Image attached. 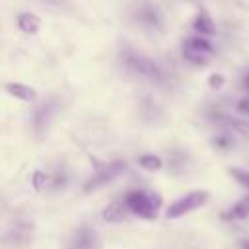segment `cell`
<instances>
[{"mask_svg":"<svg viewBox=\"0 0 249 249\" xmlns=\"http://www.w3.org/2000/svg\"><path fill=\"white\" fill-rule=\"evenodd\" d=\"M224 220L228 222H237V220H245L249 218V195L241 196L239 200H235L224 214H222Z\"/></svg>","mask_w":249,"mask_h":249,"instance_id":"8","label":"cell"},{"mask_svg":"<svg viewBox=\"0 0 249 249\" xmlns=\"http://www.w3.org/2000/svg\"><path fill=\"white\" fill-rule=\"evenodd\" d=\"M214 144L220 146V148H228L230 146V140L226 136H218V138H214Z\"/></svg>","mask_w":249,"mask_h":249,"instance_id":"20","label":"cell"},{"mask_svg":"<svg viewBox=\"0 0 249 249\" xmlns=\"http://www.w3.org/2000/svg\"><path fill=\"white\" fill-rule=\"evenodd\" d=\"M193 29L196 31V35L200 37H208V35H214L216 33V27H214V21L210 19V16L206 12H200L195 21H193Z\"/></svg>","mask_w":249,"mask_h":249,"instance_id":"11","label":"cell"},{"mask_svg":"<svg viewBox=\"0 0 249 249\" xmlns=\"http://www.w3.org/2000/svg\"><path fill=\"white\" fill-rule=\"evenodd\" d=\"M49 185V175L45 173V171H35L33 173V187L37 189V191H41L43 187H47Z\"/></svg>","mask_w":249,"mask_h":249,"instance_id":"17","label":"cell"},{"mask_svg":"<svg viewBox=\"0 0 249 249\" xmlns=\"http://www.w3.org/2000/svg\"><path fill=\"white\" fill-rule=\"evenodd\" d=\"M126 214H128V210H126L124 202L123 200H115L103 210V220L111 222V224H119V222H123L126 218Z\"/></svg>","mask_w":249,"mask_h":249,"instance_id":"10","label":"cell"},{"mask_svg":"<svg viewBox=\"0 0 249 249\" xmlns=\"http://www.w3.org/2000/svg\"><path fill=\"white\" fill-rule=\"evenodd\" d=\"M237 109H239V113H243V115H249V95L237 101Z\"/></svg>","mask_w":249,"mask_h":249,"instance_id":"18","label":"cell"},{"mask_svg":"<svg viewBox=\"0 0 249 249\" xmlns=\"http://www.w3.org/2000/svg\"><path fill=\"white\" fill-rule=\"evenodd\" d=\"M123 62H124V66H126L128 70H132L134 74H140V76H144V78L158 80V82L163 80L161 68H160L152 58H148V56H144V54H140V53H136V51H132V49H126V51L123 53Z\"/></svg>","mask_w":249,"mask_h":249,"instance_id":"2","label":"cell"},{"mask_svg":"<svg viewBox=\"0 0 249 249\" xmlns=\"http://www.w3.org/2000/svg\"><path fill=\"white\" fill-rule=\"evenodd\" d=\"M124 171H126V161H123V160L111 161V163L103 165L99 171H95L93 177L88 179V183L84 185V191H86V193H91V191H95V189H99V187H103V185L115 181V179H117L119 175H123Z\"/></svg>","mask_w":249,"mask_h":249,"instance_id":"5","label":"cell"},{"mask_svg":"<svg viewBox=\"0 0 249 249\" xmlns=\"http://www.w3.org/2000/svg\"><path fill=\"white\" fill-rule=\"evenodd\" d=\"M6 91H8L12 97L21 99V101H33V99H35V89L29 88V86H23V84L12 82V84L6 86Z\"/></svg>","mask_w":249,"mask_h":249,"instance_id":"13","label":"cell"},{"mask_svg":"<svg viewBox=\"0 0 249 249\" xmlns=\"http://www.w3.org/2000/svg\"><path fill=\"white\" fill-rule=\"evenodd\" d=\"M138 165H140L142 169H146V171H158V169H161L163 161H161V158L156 156V154H144V156L138 158Z\"/></svg>","mask_w":249,"mask_h":249,"instance_id":"14","label":"cell"},{"mask_svg":"<svg viewBox=\"0 0 249 249\" xmlns=\"http://www.w3.org/2000/svg\"><path fill=\"white\" fill-rule=\"evenodd\" d=\"M224 84V78L220 76V74H214V76H210V86L212 88H220Z\"/></svg>","mask_w":249,"mask_h":249,"instance_id":"19","label":"cell"},{"mask_svg":"<svg viewBox=\"0 0 249 249\" xmlns=\"http://www.w3.org/2000/svg\"><path fill=\"white\" fill-rule=\"evenodd\" d=\"M230 175H231L239 185H243V187L249 191V169H243V167H230Z\"/></svg>","mask_w":249,"mask_h":249,"instance_id":"16","label":"cell"},{"mask_svg":"<svg viewBox=\"0 0 249 249\" xmlns=\"http://www.w3.org/2000/svg\"><path fill=\"white\" fill-rule=\"evenodd\" d=\"M66 183H68V173H66L64 169H56V171H54V175H53V177H49V185H51L54 191L64 189V187H66Z\"/></svg>","mask_w":249,"mask_h":249,"instance_id":"15","label":"cell"},{"mask_svg":"<svg viewBox=\"0 0 249 249\" xmlns=\"http://www.w3.org/2000/svg\"><path fill=\"white\" fill-rule=\"evenodd\" d=\"M54 113H56V101H54V99L43 101V103L33 111V128H35V132H37L39 136L47 130V126H49V123H51V119H53Z\"/></svg>","mask_w":249,"mask_h":249,"instance_id":"6","label":"cell"},{"mask_svg":"<svg viewBox=\"0 0 249 249\" xmlns=\"http://www.w3.org/2000/svg\"><path fill=\"white\" fill-rule=\"evenodd\" d=\"M72 249H95V233L91 231V228L82 226L72 241Z\"/></svg>","mask_w":249,"mask_h":249,"instance_id":"9","label":"cell"},{"mask_svg":"<svg viewBox=\"0 0 249 249\" xmlns=\"http://www.w3.org/2000/svg\"><path fill=\"white\" fill-rule=\"evenodd\" d=\"M212 53H214V45L208 41V37L193 35L183 45V56H185V60L191 62V64H196V66H204L208 62V56Z\"/></svg>","mask_w":249,"mask_h":249,"instance_id":"4","label":"cell"},{"mask_svg":"<svg viewBox=\"0 0 249 249\" xmlns=\"http://www.w3.org/2000/svg\"><path fill=\"white\" fill-rule=\"evenodd\" d=\"M136 21L146 29H160L161 27V14L158 8L146 4L136 12Z\"/></svg>","mask_w":249,"mask_h":249,"instance_id":"7","label":"cell"},{"mask_svg":"<svg viewBox=\"0 0 249 249\" xmlns=\"http://www.w3.org/2000/svg\"><path fill=\"white\" fill-rule=\"evenodd\" d=\"M208 198H210V193H208V191H202V189L191 191V193L183 195L181 198H177L175 202H171V204L167 206L165 218L175 220V218H181V216H185V214H189V212H193V210H198L200 206H204V204L208 202Z\"/></svg>","mask_w":249,"mask_h":249,"instance_id":"3","label":"cell"},{"mask_svg":"<svg viewBox=\"0 0 249 249\" xmlns=\"http://www.w3.org/2000/svg\"><path fill=\"white\" fill-rule=\"evenodd\" d=\"M18 27L23 31V33H37L39 27H41V21L35 14H29V12H21L18 16Z\"/></svg>","mask_w":249,"mask_h":249,"instance_id":"12","label":"cell"},{"mask_svg":"<svg viewBox=\"0 0 249 249\" xmlns=\"http://www.w3.org/2000/svg\"><path fill=\"white\" fill-rule=\"evenodd\" d=\"M239 247H241V249H249V239H243V241L239 243Z\"/></svg>","mask_w":249,"mask_h":249,"instance_id":"21","label":"cell"},{"mask_svg":"<svg viewBox=\"0 0 249 249\" xmlns=\"http://www.w3.org/2000/svg\"><path fill=\"white\" fill-rule=\"evenodd\" d=\"M124 206L130 214L140 216L144 220H154L158 216V210L161 206V196L158 193H150L144 189H134L126 193L124 196Z\"/></svg>","mask_w":249,"mask_h":249,"instance_id":"1","label":"cell"}]
</instances>
